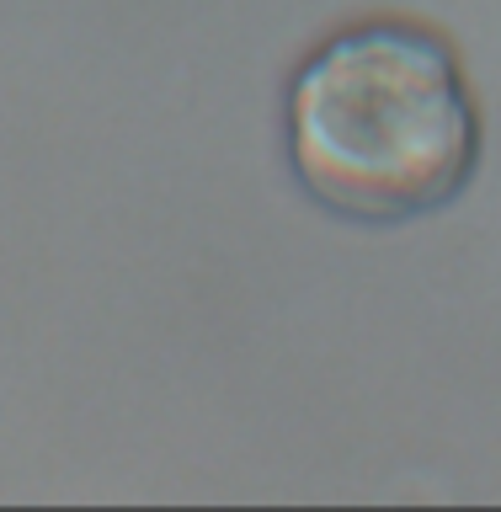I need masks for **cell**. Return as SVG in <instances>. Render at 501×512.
Masks as SVG:
<instances>
[{"label": "cell", "instance_id": "1", "mask_svg": "<svg viewBox=\"0 0 501 512\" xmlns=\"http://www.w3.org/2000/svg\"><path fill=\"white\" fill-rule=\"evenodd\" d=\"M480 102L448 32L416 16H358L326 32L283 86V160L336 219L443 214L480 171Z\"/></svg>", "mask_w": 501, "mask_h": 512}]
</instances>
